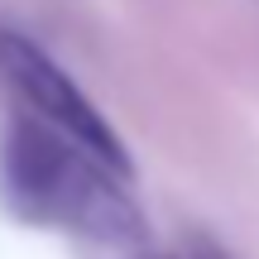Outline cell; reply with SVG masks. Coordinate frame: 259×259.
Returning a JSON list of instances; mask_svg holds the SVG:
<instances>
[{
    "label": "cell",
    "instance_id": "cell-1",
    "mask_svg": "<svg viewBox=\"0 0 259 259\" xmlns=\"http://www.w3.org/2000/svg\"><path fill=\"white\" fill-rule=\"evenodd\" d=\"M0 197L29 226H58L111 245L139 235V211L120 173L29 111L15 115L0 139Z\"/></svg>",
    "mask_w": 259,
    "mask_h": 259
},
{
    "label": "cell",
    "instance_id": "cell-2",
    "mask_svg": "<svg viewBox=\"0 0 259 259\" xmlns=\"http://www.w3.org/2000/svg\"><path fill=\"white\" fill-rule=\"evenodd\" d=\"M0 67H5V77L15 82V92L24 96L34 120L53 125L58 135H67L77 149L101 158V163L115 168L120 178L130 173L120 135L101 120V111L82 96V87H77L38 44H29V38H19V34H0Z\"/></svg>",
    "mask_w": 259,
    "mask_h": 259
},
{
    "label": "cell",
    "instance_id": "cell-3",
    "mask_svg": "<svg viewBox=\"0 0 259 259\" xmlns=\"http://www.w3.org/2000/svg\"><path fill=\"white\" fill-rule=\"evenodd\" d=\"M197 259H226L221 250H211V245H202V250H197Z\"/></svg>",
    "mask_w": 259,
    "mask_h": 259
}]
</instances>
